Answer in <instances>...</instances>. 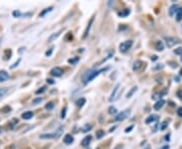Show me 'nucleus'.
<instances>
[{"mask_svg": "<svg viewBox=\"0 0 182 149\" xmlns=\"http://www.w3.org/2000/svg\"><path fill=\"white\" fill-rule=\"evenodd\" d=\"M106 70H107V68H105V69H101V70H97V71H95V70H91V71H89V72H87L86 74H85L84 76H83V78H82L83 83H84V84L89 83V82L92 81V80H93V79H95V78L97 77V76L100 74V73L104 72V71H106Z\"/></svg>", "mask_w": 182, "mask_h": 149, "instance_id": "1", "label": "nucleus"}, {"mask_svg": "<svg viewBox=\"0 0 182 149\" xmlns=\"http://www.w3.org/2000/svg\"><path fill=\"white\" fill-rule=\"evenodd\" d=\"M176 20L177 21H180L182 20V7H179L178 10L176 12Z\"/></svg>", "mask_w": 182, "mask_h": 149, "instance_id": "19", "label": "nucleus"}, {"mask_svg": "<svg viewBox=\"0 0 182 149\" xmlns=\"http://www.w3.org/2000/svg\"><path fill=\"white\" fill-rule=\"evenodd\" d=\"M143 66H144V63L142 62V61H136V62L134 63V66H133V70L134 71H140L141 69L143 68Z\"/></svg>", "mask_w": 182, "mask_h": 149, "instance_id": "8", "label": "nucleus"}, {"mask_svg": "<svg viewBox=\"0 0 182 149\" xmlns=\"http://www.w3.org/2000/svg\"><path fill=\"white\" fill-rule=\"evenodd\" d=\"M156 50H159V52H162L164 50V46H163L162 42H156Z\"/></svg>", "mask_w": 182, "mask_h": 149, "instance_id": "22", "label": "nucleus"}, {"mask_svg": "<svg viewBox=\"0 0 182 149\" xmlns=\"http://www.w3.org/2000/svg\"><path fill=\"white\" fill-rule=\"evenodd\" d=\"M168 148H169V146H167V145H166V146H164L163 148H161V149H168Z\"/></svg>", "mask_w": 182, "mask_h": 149, "instance_id": "43", "label": "nucleus"}, {"mask_svg": "<svg viewBox=\"0 0 182 149\" xmlns=\"http://www.w3.org/2000/svg\"><path fill=\"white\" fill-rule=\"evenodd\" d=\"M176 95H177V97H178V98L182 99V90H178V91H177V93H176Z\"/></svg>", "mask_w": 182, "mask_h": 149, "instance_id": "37", "label": "nucleus"}, {"mask_svg": "<svg viewBox=\"0 0 182 149\" xmlns=\"http://www.w3.org/2000/svg\"><path fill=\"white\" fill-rule=\"evenodd\" d=\"M115 149H122V146H117Z\"/></svg>", "mask_w": 182, "mask_h": 149, "instance_id": "44", "label": "nucleus"}, {"mask_svg": "<svg viewBox=\"0 0 182 149\" xmlns=\"http://www.w3.org/2000/svg\"><path fill=\"white\" fill-rule=\"evenodd\" d=\"M52 9H53L52 6H51V7L46 8V9H44L42 12H41V13H40V16H41V17H44V16L46 15L47 13H49V12H50V11H52Z\"/></svg>", "mask_w": 182, "mask_h": 149, "instance_id": "21", "label": "nucleus"}, {"mask_svg": "<svg viewBox=\"0 0 182 149\" xmlns=\"http://www.w3.org/2000/svg\"><path fill=\"white\" fill-rule=\"evenodd\" d=\"M32 116H34V113L30 111H27V112H24V113L21 115V117H22V119H24V120H28V119H30V118H32Z\"/></svg>", "mask_w": 182, "mask_h": 149, "instance_id": "15", "label": "nucleus"}, {"mask_svg": "<svg viewBox=\"0 0 182 149\" xmlns=\"http://www.w3.org/2000/svg\"><path fill=\"white\" fill-rule=\"evenodd\" d=\"M103 135H104L103 130H97V131H96V137H97V139L102 138V136H103Z\"/></svg>", "mask_w": 182, "mask_h": 149, "instance_id": "25", "label": "nucleus"}, {"mask_svg": "<svg viewBox=\"0 0 182 149\" xmlns=\"http://www.w3.org/2000/svg\"><path fill=\"white\" fill-rule=\"evenodd\" d=\"M181 62H182V58H181Z\"/></svg>", "mask_w": 182, "mask_h": 149, "instance_id": "47", "label": "nucleus"}, {"mask_svg": "<svg viewBox=\"0 0 182 149\" xmlns=\"http://www.w3.org/2000/svg\"><path fill=\"white\" fill-rule=\"evenodd\" d=\"M108 112H109L110 115H115V114H117V110H116V108L113 107V106L109 107V109H108Z\"/></svg>", "mask_w": 182, "mask_h": 149, "instance_id": "24", "label": "nucleus"}, {"mask_svg": "<svg viewBox=\"0 0 182 149\" xmlns=\"http://www.w3.org/2000/svg\"><path fill=\"white\" fill-rule=\"evenodd\" d=\"M177 114H178L179 117H182V108L181 107L177 109Z\"/></svg>", "mask_w": 182, "mask_h": 149, "instance_id": "38", "label": "nucleus"}, {"mask_svg": "<svg viewBox=\"0 0 182 149\" xmlns=\"http://www.w3.org/2000/svg\"><path fill=\"white\" fill-rule=\"evenodd\" d=\"M9 75L6 71H0V82H5L6 80H8Z\"/></svg>", "mask_w": 182, "mask_h": 149, "instance_id": "11", "label": "nucleus"}, {"mask_svg": "<svg viewBox=\"0 0 182 149\" xmlns=\"http://www.w3.org/2000/svg\"><path fill=\"white\" fill-rule=\"evenodd\" d=\"M133 46V42L132 40H126V42H124L120 44V50L122 52H126Z\"/></svg>", "mask_w": 182, "mask_h": 149, "instance_id": "5", "label": "nucleus"}, {"mask_svg": "<svg viewBox=\"0 0 182 149\" xmlns=\"http://www.w3.org/2000/svg\"><path fill=\"white\" fill-rule=\"evenodd\" d=\"M165 105V100H163V99H161V100H159L158 102H157L156 104H155L154 105V109L155 110H157V111H158V110H160L161 108L163 107V106Z\"/></svg>", "mask_w": 182, "mask_h": 149, "instance_id": "12", "label": "nucleus"}, {"mask_svg": "<svg viewBox=\"0 0 182 149\" xmlns=\"http://www.w3.org/2000/svg\"><path fill=\"white\" fill-rule=\"evenodd\" d=\"M78 61H79V58H74V59H70V60H68V63L71 65H74V64H76Z\"/></svg>", "mask_w": 182, "mask_h": 149, "instance_id": "27", "label": "nucleus"}, {"mask_svg": "<svg viewBox=\"0 0 182 149\" xmlns=\"http://www.w3.org/2000/svg\"><path fill=\"white\" fill-rule=\"evenodd\" d=\"M63 141H64L65 144H71L74 142V138H73V136L70 135V134H66L65 137L63 138Z\"/></svg>", "mask_w": 182, "mask_h": 149, "instance_id": "9", "label": "nucleus"}, {"mask_svg": "<svg viewBox=\"0 0 182 149\" xmlns=\"http://www.w3.org/2000/svg\"><path fill=\"white\" fill-rule=\"evenodd\" d=\"M130 13V9H122V11H120L117 13V15L120 16V17H126V16L128 15V14Z\"/></svg>", "mask_w": 182, "mask_h": 149, "instance_id": "14", "label": "nucleus"}, {"mask_svg": "<svg viewBox=\"0 0 182 149\" xmlns=\"http://www.w3.org/2000/svg\"><path fill=\"white\" fill-rule=\"evenodd\" d=\"M130 110H124V111L120 112L118 114H116V116H115V118H114V120H115L116 122L124 121L126 118L128 117V115H130Z\"/></svg>", "mask_w": 182, "mask_h": 149, "instance_id": "4", "label": "nucleus"}, {"mask_svg": "<svg viewBox=\"0 0 182 149\" xmlns=\"http://www.w3.org/2000/svg\"><path fill=\"white\" fill-rule=\"evenodd\" d=\"M151 60H153V61H156V60H157V56H153L152 58H151Z\"/></svg>", "mask_w": 182, "mask_h": 149, "instance_id": "42", "label": "nucleus"}, {"mask_svg": "<svg viewBox=\"0 0 182 149\" xmlns=\"http://www.w3.org/2000/svg\"><path fill=\"white\" fill-rule=\"evenodd\" d=\"M93 19H94V17H92L91 19H90V21H89V23H88V26H87V28L85 29V31H84V35H83V38H85L87 35H88V33H89V29L91 28V24H92V22H93Z\"/></svg>", "mask_w": 182, "mask_h": 149, "instance_id": "17", "label": "nucleus"}, {"mask_svg": "<svg viewBox=\"0 0 182 149\" xmlns=\"http://www.w3.org/2000/svg\"><path fill=\"white\" fill-rule=\"evenodd\" d=\"M62 74H63V70L61 68H59V67H56V68H54L51 71V75L53 77H61Z\"/></svg>", "mask_w": 182, "mask_h": 149, "instance_id": "7", "label": "nucleus"}, {"mask_svg": "<svg viewBox=\"0 0 182 149\" xmlns=\"http://www.w3.org/2000/svg\"><path fill=\"white\" fill-rule=\"evenodd\" d=\"M6 92H7V90L6 89H0V97H2V96L5 95Z\"/></svg>", "mask_w": 182, "mask_h": 149, "instance_id": "35", "label": "nucleus"}, {"mask_svg": "<svg viewBox=\"0 0 182 149\" xmlns=\"http://www.w3.org/2000/svg\"><path fill=\"white\" fill-rule=\"evenodd\" d=\"M91 136L90 135H88V136H86V137L84 138V139L81 141V145L83 146V147H86V146H88L89 144H90V142H91Z\"/></svg>", "mask_w": 182, "mask_h": 149, "instance_id": "10", "label": "nucleus"}, {"mask_svg": "<svg viewBox=\"0 0 182 149\" xmlns=\"http://www.w3.org/2000/svg\"><path fill=\"white\" fill-rule=\"evenodd\" d=\"M179 74H180V76H181V77H182V69H181V70H180V73H179Z\"/></svg>", "mask_w": 182, "mask_h": 149, "instance_id": "46", "label": "nucleus"}, {"mask_svg": "<svg viewBox=\"0 0 182 149\" xmlns=\"http://www.w3.org/2000/svg\"><path fill=\"white\" fill-rule=\"evenodd\" d=\"M118 89H120V84H116V85L114 86L113 90H112L111 95H110V97H109V99H108V101H109V102L115 101V100H116V97H117Z\"/></svg>", "mask_w": 182, "mask_h": 149, "instance_id": "6", "label": "nucleus"}, {"mask_svg": "<svg viewBox=\"0 0 182 149\" xmlns=\"http://www.w3.org/2000/svg\"><path fill=\"white\" fill-rule=\"evenodd\" d=\"M43 101V99L42 98H36V100H34V102H32V104L34 105H36V104H38V103H41V102Z\"/></svg>", "mask_w": 182, "mask_h": 149, "instance_id": "34", "label": "nucleus"}, {"mask_svg": "<svg viewBox=\"0 0 182 149\" xmlns=\"http://www.w3.org/2000/svg\"><path fill=\"white\" fill-rule=\"evenodd\" d=\"M133 128H134V126H130V127H128V128H126V129L124 130V132H126V133H128V132H130V130L133 129Z\"/></svg>", "mask_w": 182, "mask_h": 149, "instance_id": "41", "label": "nucleus"}, {"mask_svg": "<svg viewBox=\"0 0 182 149\" xmlns=\"http://www.w3.org/2000/svg\"><path fill=\"white\" fill-rule=\"evenodd\" d=\"M144 149H151V147H150V146H146V147H145Z\"/></svg>", "mask_w": 182, "mask_h": 149, "instance_id": "45", "label": "nucleus"}, {"mask_svg": "<svg viewBox=\"0 0 182 149\" xmlns=\"http://www.w3.org/2000/svg\"><path fill=\"white\" fill-rule=\"evenodd\" d=\"M61 133H62V128H59L56 132H53V133L42 134L40 138L41 139H55V138H58L61 135Z\"/></svg>", "mask_w": 182, "mask_h": 149, "instance_id": "2", "label": "nucleus"}, {"mask_svg": "<svg viewBox=\"0 0 182 149\" xmlns=\"http://www.w3.org/2000/svg\"><path fill=\"white\" fill-rule=\"evenodd\" d=\"M86 103V100H85V98H79L78 100H77L76 102V105L78 106V107H82L84 104Z\"/></svg>", "mask_w": 182, "mask_h": 149, "instance_id": "18", "label": "nucleus"}, {"mask_svg": "<svg viewBox=\"0 0 182 149\" xmlns=\"http://www.w3.org/2000/svg\"><path fill=\"white\" fill-rule=\"evenodd\" d=\"M53 50H54V48H50V50H48V52H46V56H51V54H52V52H53Z\"/></svg>", "mask_w": 182, "mask_h": 149, "instance_id": "39", "label": "nucleus"}, {"mask_svg": "<svg viewBox=\"0 0 182 149\" xmlns=\"http://www.w3.org/2000/svg\"><path fill=\"white\" fill-rule=\"evenodd\" d=\"M167 126H168V122L164 121L162 123V125H161V130H165L167 128Z\"/></svg>", "mask_w": 182, "mask_h": 149, "instance_id": "32", "label": "nucleus"}, {"mask_svg": "<svg viewBox=\"0 0 182 149\" xmlns=\"http://www.w3.org/2000/svg\"><path fill=\"white\" fill-rule=\"evenodd\" d=\"M178 8H179V7L176 5V4H173V5L170 7V9H169V14H170L171 16H173V15H174L175 12H177V10H178Z\"/></svg>", "mask_w": 182, "mask_h": 149, "instance_id": "16", "label": "nucleus"}, {"mask_svg": "<svg viewBox=\"0 0 182 149\" xmlns=\"http://www.w3.org/2000/svg\"><path fill=\"white\" fill-rule=\"evenodd\" d=\"M61 32H62V30H60L59 32H57L56 34H53V35H51V36H50V38H49V42H54L55 39H57V38L59 37V35L61 34Z\"/></svg>", "mask_w": 182, "mask_h": 149, "instance_id": "23", "label": "nucleus"}, {"mask_svg": "<svg viewBox=\"0 0 182 149\" xmlns=\"http://www.w3.org/2000/svg\"><path fill=\"white\" fill-rule=\"evenodd\" d=\"M165 42H166V46L168 48H173L175 44H180L181 40L177 37H174V36H165L164 37Z\"/></svg>", "mask_w": 182, "mask_h": 149, "instance_id": "3", "label": "nucleus"}, {"mask_svg": "<svg viewBox=\"0 0 182 149\" xmlns=\"http://www.w3.org/2000/svg\"><path fill=\"white\" fill-rule=\"evenodd\" d=\"M46 89H47L46 87H42V88H40V89H38V91H36V95H38V94H43V93H45V91H46Z\"/></svg>", "mask_w": 182, "mask_h": 149, "instance_id": "28", "label": "nucleus"}, {"mask_svg": "<svg viewBox=\"0 0 182 149\" xmlns=\"http://www.w3.org/2000/svg\"><path fill=\"white\" fill-rule=\"evenodd\" d=\"M12 15H13L14 17H19V16H21V13H20L19 11H13L12 12Z\"/></svg>", "mask_w": 182, "mask_h": 149, "instance_id": "33", "label": "nucleus"}, {"mask_svg": "<svg viewBox=\"0 0 182 149\" xmlns=\"http://www.w3.org/2000/svg\"><path fill=\"white\" fill-rule=\"evenodd\" d=\"M47 82H48V84H50V85H53V84H55V81L52 79H48L47 80Z\"/></svg>", "mask_w": 182, "mask_h": 149, "instance_id": "40", "label": "nucleus"}, {"mask_svg": "<svg viewBox=\"0 0 182 149\" xmlns=\"http://www.w3.org/2000/svg\"><path fill=\"white\" fill-rule=\"evenodd\" d=\"M54 106H55V104L53 103V102H49V103L46 105V109L47 110H52V109H54Z\"/></svg>", "mask_w": 182, "mask_h": 149, "instance_id": "26", "label": "nucleus"}, {"mask_svg": "<svg viewBox=\"0 0 182 149\" xmlns=\"http://www.w3.org/2000/svg\"><path fill=\"white\" fill-rule=\"evenodd\" d=\"M161 97H162V94H160V93H155L154 95H153V99H155V100H157V99L161 100L160 99Z\"/></svg>", "mask_w": 182, "mask_h": 149, "instance_id": "30", "label": "nucleus"}, {"mask_svg": "<svg viewBox=\"0 0 182 149\" xmlns=\"http://www.w3.org/2000/svg\"><path fill=\"white\" fill-rule=\"evenodd\" d=\"M92 128V125H90V124H88V125H85L84 127H83V132H87V131H90V129Z\"/></svg>", "mask_w": 182, "mask_h": 149, "instance_id": "29", "label": "nucleus"}, {"mask_svg": "<svg viewBox=\"0 0 182 149\" xmlns=\"http://www.w3.org/2000/svg\"><path fill=\"white\" fill-rule=\"evenodd\" d=\"M175 54H178V56H182V48H178L174 50Z\"/></svg>", "mask_w": 182, "mask_h": 149, "instance_id": "31", "label": "nucleus"}, {"mask_svg": "<svg viewBox=\"0 0 182 149\" xmlns=\"http://www.w3.org/2000/svg\"><path fill=\"white\" fill-rule=\"evenodd\" d=\"M66 111H67V108L65 107L64 108V111H62V114H61V118H63V119L66 117Z\"/></svg>", "mask_w": 182, "mask_h": 149, "instance_id": "36", "label": "nucleus"}, {"mask_svg": "<svg viewBox=\"0 0 182 149\" xmlns=\"http://www.w3.org/2000/svg\"><path fill=\"white\" fill-rule=\"evenodd\" d=\"M137 90H138V87H137V86H135V87H133L132 89L130 90V92H128V93L126 94V98H130V97H132V96L134 95V93L137 91Z\"/></svg>", "mask_w": 182, "mask_h": 149, "instance_id": "20", "label": "nucleus"}, {"mask_svg": "<svg viewBox=\"0 0 182 149\" xmlns=\"http://www.w3.org/2000/svg\"><path fill=\"white\" fill-rule=\"evenodd\" d=\"M157 120H158V116H156V115H150L146 119V124H151V123H153V122L157 121Z\"/></svg>", "mask_w": 182, "mask_h": 149, "instance_id": "13", "label": "nucleus"}]
</instances>
